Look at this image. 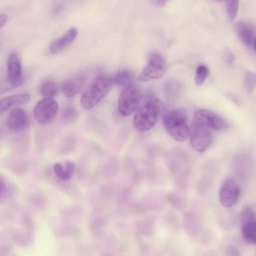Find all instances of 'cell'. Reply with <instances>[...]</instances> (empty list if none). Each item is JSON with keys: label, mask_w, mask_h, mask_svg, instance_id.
Listing matches in <instances>:
<instances>
[{"label": "cell", "mask_w": 256, "mask_h": 256, "mask_svg": "<svg viewBox=\"0 0 256 256\" xmlns=\"http://www.w3.org/2000/svg\"><path fill=\"white\" fill-rule=\"evenodd\" d=\"M87 79V74L79 72L66 80L62 84V90L68 97H73L82 90Z\"/></svg>", "instance_id": "8fae6325"}, {"label": "cell", "mask_w": 256, "mask_h": 256, "mask_svg": "<svg viewBox=\"0 0 256 256\" xmlns=\"http://www.w3.org/2000/svg\"><path fill=\"white\" fill-rule=\"evenodd\" d=\"M254 49H255V50L256 51V40H254Z\"/></svg>", "instance_id": "4dcf8cb0"}, {"label": "cell", "mask_w": 256, "mask_h": 256, "mask_svg": "<svg viewBox=\"0 0 256 256\" xmlns=\"http://www.w3.org/2000/svg\"></svg>", "instance_id": "1f68e13d"}, {"label": "cell", "mask_w": 256, "mask_h": 256, "mask_svg": "<svg viewBox=\"0 0 256 256\" xmlns=\"http://www.w3.org/2000/svg\"><path fill=\"white\" fill-rule=\"evenodd\" d=\"M166 70V61L158 52L150 54L148 62L138 76L140 82L148 81L162 77Z\"/></svg>", "instance_id": "8992f818"}, {"label": "cell", "mask_w": 256, "mask_h": 256, "mask_svg": "<svg viewBox=\"0 0 256 256\" xmlns=\"http://www.w3.org/2000/svg\"><path fill=\"white\" fill-rule=\"evenodd\" d=\"M209 74V70L205 65L199 66L196 70L194 81L198 86L202 84Z\"/></svg>", "instance_id": "44dd1931"}, {"label": "cell", "mask_w": 256, "mask_h": 256, "mask_svg": "<svg viewBox=\"0 0 256 256\" xmlns=\"http://www.w3.org/2000/svg\"><path fill=\"white\" fill-rule=\"evenodd\" d=\"M162 104L159 100L150 98L140 104L135 112L133 124L139 132L147 131L156 124Z\"/></svg>", "instance_id": "6da1fadb"}, {"label": "cell", "mask_w": 256, "mask_h": 256, "mask_svg": "<svg viewBox=\"0 0 256 256\" xmlns=\"http://www.w3.org/2000/svg\"><path fill=\"white\" fill-rule=\"evenodd\" d=\"M74 170V163L70 160L66 161L65 163L64 180H70L72 176Z\"/></svg>", "instance_id": "cb8c5ba5"}, {"label": "cell", "mask_w": 256, "mask_h": 256, "mask_svg": "<svg viewBox=\"0 0 256 256\" xmlns=\"http://www.w3.org/2000/svg\"><path fill=\"white\" fill-rule=\"evenodd\" d=\"M78 30L72 28L61 37L55 40L50 43L48 50L52 54H58L67 48L76 38Z\"/></svg>", "instance_id": "5bb4252c"}, {"label": "cell", "mask_w": 256, "mask_h": 256, "mask_svg": "<svg viewBox=\"0 0 256 256\" xmlns=\"http://www.w3.org/2000/svg\"><path fill=\"white\" fill-rule=\"evenodd\" d=\"M40 91L44 98H53L58 94V87L55 82L46 80L41 84Z\"/></svg>", "instance_id": "ac0fdd59"}, {"label": "cell", "mask_w": 256, "mask_h": 256, "mask_svg": "<svg viewBox=\"0 0 256 256\" xmlns=\"http://www.w3.org/2000/svg\"><path fill=\"white\" fill-rule=\"evenodd\" d=\"M242 234L247 242L256 244V220L241 225Z\"/></svg>", "instance_id": "2e32d148"}, {"label": "cell", "mask_w": 256, "mask_h": 256, "mask_svg": "<svg viewBox=\"0 0 256 256\" xmlns=\"http://www.w3.org/2000/svg\"><path fill=\"white\" fill-rule=\"evenodd\" d=\"M142 100L140 90L134 84L122 88L118 100V110L122 116L135 112Z\"/></svg>", "instance_id": "277c9868"}, {"label": "cell", "mask_w": 256, "mask_h": 256, "mask_svg": "<svg viewBox=\"0 0 256 256\" xmlns=\"http://www.w3.org/2000/svg\"><path fill=\"white\" fill-rule=\"evenodd\" d=\"M7 82L11 88L20 86L24 82L22 63L18 54L12 52L7 60Z\"/></svg>", "instance_id": "9c48e42d"}, {"label": "cell", "mask_w": 256, "mask_h": 256, "mask_svg": "<svg viewBox=\"0 0 256 256\" xmlns=\"http://www.w3.org/2000/svg\"><path fill=\"white\" fill-rule=\"evenodd\" d=\"M192 126H202L218 131L226 130L227 122L220 116L205 109L198 110L194 114Z\"/></svg>", "instance_id": "5b68a950"}, {"label": "cell", "mask_w": 256, "mask_h": 256, "mask_svg": "<svg viewBox=\"0 0 256 256\" xmlns=\"http://www.w3.org/2000/svg\"><path fill=\"white\" fill-rule=\"evenodd\" d=\"M239 0H226V10L228 16L230 20H234L236 16Z\"/></svg>", "instance_id": "7402d4cb"}, {"label": "cell", "mask_w": 256, "mask_h": 256, "mask_svg": "<svg viewBox=\"0 0 256 256\" xmlns=\"http://www.w3.org/2000/svg\"><path fill=\"white\" fill-rule=\"evenodd\" d=\"M226 98L236 104H238L240 102L238 98L234 94H226Z\"/></svg>", "instance_id": "f1b7e54d"}, {"label": "cell", "mask_w": 256, "mask_h": 256, "mask_svg": "<svg viewBox=\"0 0 256 256\" xmlns=\"http://www.w3.org/2000/svg\"><path fill=\"white\" fill-rule=\"evenodd\" d=\"M168 0H149L150 3L154 7L161 8L165 5Z\"/></svg>", "instance_id": "4316f807"}, {"label": "cell", "mask_w": 256, "mask_h": 256, "mask_svg": "<svg viewBox=\"0 0 256 256\" xmlns=\"http://www.w3.org/2000/svg\"><path fill=\"white\" fill-rule=\"evenodd\" d=\"M224 56L225 60L228 64H232L234 62V56L230 50H226L224 52Z\"/></svg>", "instance_id": "484cf974"}, {"label": "cell", "mask_w": 256, "mask_h": 256, "mask_svg": "<svg viewBox=\"0 0 256 256\" xmlns=\"http://www.w3.org/2000/svg\"><path fill=\"white\" fill-rule=\"evenodd\" d=\"M54 170L58 178L64 180V170L60 164H55L54 166Z\"/></svg>", "instance_id": "d4e9b609"}, {"label": "cell", "mask_w": 256, "mask_h": 256, "mask_svg": "<svg viewBox=\"0 0 256 256\" xmlns=\"http://www.w3.org/2000/svg\"><path fill=\"white\" fill-rule=\"evenodd\" d=\"M58 111V105L52 98H44L36 104L34 115L36 120L42 124H48L56 117Z\"/></svg>", "instance_id": "52a82bcc"}, {"label": "cell", "mask_w": 256, "mask_h": 256, "mask_svg": "<svg viewBox=\"0 0 256 256\" xmlns=\"http://www.w3.org/2000/svg\"><path fill=\"white\" fill-rule=\"evenodd\" d=\"M28 124V116L23 109L15 108L10 111L7 120L10 130L14 132H20L26 128Z\"/></svg>", "instance_id": "7c38bea8"}, {"label": "cell", "mask_w": 256, "mask_h": 256, "mask_svg": "<svg viewBox=\"0 0 256 256\" xmlns=\"http://www.w3.org/2000/svg\"><path fill=\"white\" fill-rule=\"evenodd\" d=\"M212 134L209 128L192 126L190 134V144L192 148L198 152H204L210 146Z\"/></svg>", "instance_id": "ba28073f"}, {"label": "cell", "mask_w": 256, "mask_h": 256, "mask_svg": "<svg viewBox=\"0 0 256 256\" xmlns=\"http://www.w3.org/2000/svg\"><path fill=\"white\" fill-rule=\"evenodd\" d=\"M114 86L112 76L100 75L82 94L80 100L82 106L86 110L92 108L106 96Z\"/></svg>", "instance_id": "3957f363"}, {"label": "cell", "mask_w": 256, "mask_h": 256, "mask_svg": "<svg viewBox=\"0 0 256 256\" xmlns=\"http://www.w3.org/2000/svg\"><path fill=\"white\" fill-rule=\"evenodd\" d=\"M30 98L28 94H14L2 98L0 101V112L7 111L12 107L28 103Z\"/></svg>", "instance_id": "9a60e30c"}, {"label": "cell", "mask_w": 256, "mask_h": 256, "mask_svg": "<svg viewBox=\"0 0 256 256\" xmlns=\"http://www.w3.org/2000/svg\"><path fill=\"white\" fill-rule=\"evenodd\" d=\"M244 84L248 92H251L256 86V74L250 72L244 73Z\"/></svg>", "instance_id": "ffe728a7"}, {"label": "cell", "mask_w": 256, "mask_h": 256, "mask_svg": "<svg viewBox=\"0 0 256 256\" xmlns=\"http://www.w3.org/2000/svg\"><path fill=\"white\" fill-rule=\"evenodd\" d=\"M8 16L4 14L0 15V27L2 28L6 22Z\"/></svg>", "instance_id": "f546056e"}, {"label": "cell", "mask_w": 256, "mask_h": 256, "mask_svg": "<svg viewBox=\"0 0 256 256\" xmlns=\"http://www.w3.org/2000/svg\"><path fill=\"white\" fill-rule=\"evenodd\" d=\"M240 194L237 182L232 178H228L222 184L218 193L221 204L226 208L233 206L236 203Z\"/></svg>", "instance_id": "30bf717a"}, {"label": "cell", "mask_w": 256, "mask_h": 256, "mask_svg": "<svg viewBox=\"0 0 256 256\" xmlns=\"http://www.w3.org/2000/svg\"><path fill=\"white\" fill-rule=\"evenodd\" d=\"M234 30L240 41L246 46L251 47L254 44L255 30L250 24L238 21L234 24Z\"/></svg>", "instance_id": "4fadbf2b"}, {"label": "cell", "mask_w": 256, "mask_h": 256, "mask_svg": "<svg viewBox=\"0 0 256 256\" xmlns=\"http://www.w3.org/2000/svg\"><path fill=\"white\" fill-rule=\"evenodd\" d=\"M112 77L114 86L123 88L134 84V74L130 70H125L120 71Z\"/></svg>", "instance_id": "e0dca14e"}, {"label": "cell", "mask_w": 256, "mask_h": 256, "mask_svg": "<svg viewBox=\"0 0 256 256\" xmlns=\"http://www.w3.org/2000/svg\"><path fill=\"white\" fill-rule=\"evenodd\" d=\"M62 118L65 122L71 124L78 118V112L74 107L68 106L62 110Z\"/></svg>", "instance_id": "d6986e66"}, {"label": "cell", "mask_w": 256, "mask_h": 256, "mask_svg": "<svg viewBox=\"0 0 256 256\" xmlns=\"http://www.w3.org/2000/svg\"><path fill=\"white\" fill-rule=\"evenodd\" d=\"M254 220H256V214L254 210L250 208H244L240 214L241 225Z\"/></svg>", "instance_id": "603a6c76"}, {"label": "cell", "mask_w": 256, "mask_h": 256, "mask_svg": "<svg viewBox=\"0 0 256 256\" xmlns=\"http://www.w3.org/2000/svg\"><path fill=\"white\" fill-rule=\"evenodd\" d=\"M226 252L228 256H237L240 254L239 251L236 248L232 246L227 248Z\"/></svg>", "instance_id": "83f0119b"}, {"label": "cell", "mask_w": 256, "mask_h": 256, "mask_svg": "<svg viewBox=\"0 0 256 256\" xmlns=\"http://www.w3.org/2000/svg\"><path fill=\"white\" fill-rule=\"evenodd\" d=\"M163 123L168 133L176 141H184L190 134L188 114L182 108L167 112L164 115Z\"/></svg>", "instance_id": "7a4b0ae2"}]
</instances>
